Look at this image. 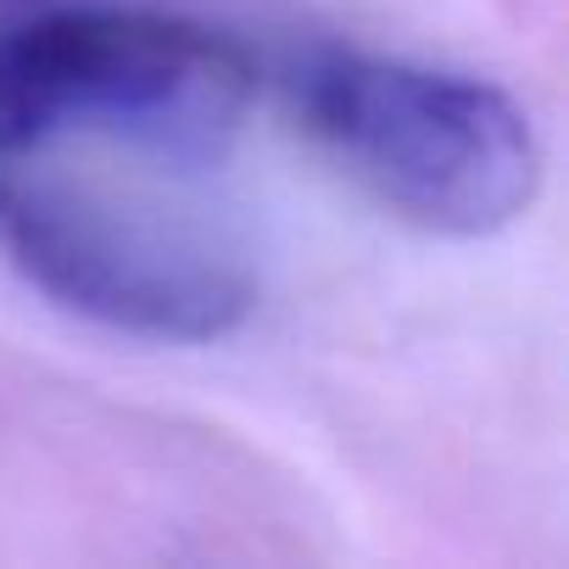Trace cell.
<instances>
[{"label":"cell","mask_w":569,"mask_h":569,"mask_svg":"<svg viewBox=\"0 0 569 569\" xmlns=\"http://www.w3.org/2000/svg\"><path fill=\"white\" fill-rule=\"evenodd\" d=\"M251 96L246 46L157 7L57 0L0 23V157L107 134L168 162H212Z\"/></svg>","instance_id":"1"},{"label":"cell","mask_w":569,"mask_h":569,"mask_svg":"<svg viewBox=\"0 0 569 569\" xmlns=\"http://www.w3.org/2000/svg\"><path fill=\"white\" fill-rule=\"evenodd\" d=\"M291 101L341 173L430 234L508 229L541 190L530 112L486 79L319 51L291 73Z\"/></svg>","instance_id":"2"},{"label":"cell","mask_w":569,"mask_h":569,"mask_svg":"<svg viewBox=\"0 0 569 569\" xmlns=\"http://www.w3.org/2000/svg\"><path fill=\"white\" fill-rule=\"evenodd\" d=\"M0 246L57 308L140 341H223L257 308V279L218 229L34 157H0Z\"/></svg>","instance_id":"3"},{"label":"cell","mask_w":569,"mask_h":569,"mask_svg":"<svg viewBox=\"0 0 569 569\" xmlns=\"http://www.w3.org/2000/svg\"><path fill=\"white\" fill-rule=\"evenodd\" d=\"M40 7H57V0H0V23H12V18H29Z\"/></svg>","instance_id":"4"}]
</instances>
